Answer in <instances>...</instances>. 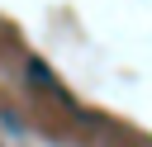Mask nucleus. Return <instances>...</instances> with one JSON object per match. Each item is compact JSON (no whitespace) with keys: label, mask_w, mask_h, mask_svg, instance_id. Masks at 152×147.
Masks as SVG:
<instances>
[{"label":"nucleus","mask_w":152,"mask_h":147,"mask_svg":"<svg viewBox=\"0 0 152 147\" xmlns=\"http://www.w3.org/2000/svg\"><path fill=\"white\" fill-rule=\"evenodd\" d=\"M28 81H33V85H48V90H57V95H62V85H57V76H52V71H48L43 62H28Z\"/></svg>","instance_id":"1"}]
</instances>
